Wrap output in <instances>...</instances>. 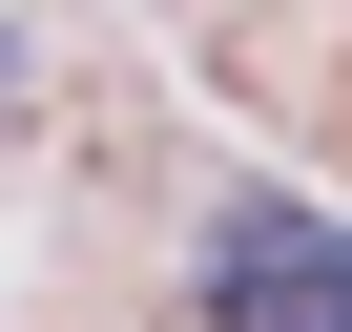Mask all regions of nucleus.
<instances>
[{"instance_id": "f257e3e1", "label": "nucleus", "mask_w": 352, "mask_h": 332, "mask_svg": "<svg viewBox=\"0 0 352 332\" xmlns=\"http://www.w3.org/2000/svg\"><path fill=\"white\" fill-rule=\"evenodd\" d=\"M208 332H352V229L290 187H228L208 208Z\"/></svg>"}]
</instances>
